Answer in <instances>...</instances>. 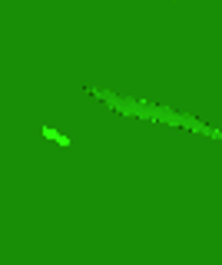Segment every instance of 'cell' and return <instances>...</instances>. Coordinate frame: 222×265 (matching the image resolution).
Wrapping results in <instances>:
<instances>
[{"label":"cell","instance_id":"1","mask_svg":"<svg viewBox=\"0 0 222 265\" xmlns=\"http://www.w3.org/2000/svg\"><path fill=\"white\" fill-rule=\"evenodd\" d=\"M40 132H44L46 139H56V143H60V146H70V139H67V136H63V132H56L53 126H44V130H40Z\"/></svg>","mask_w":222,"mask_h":265}]
</instances>
